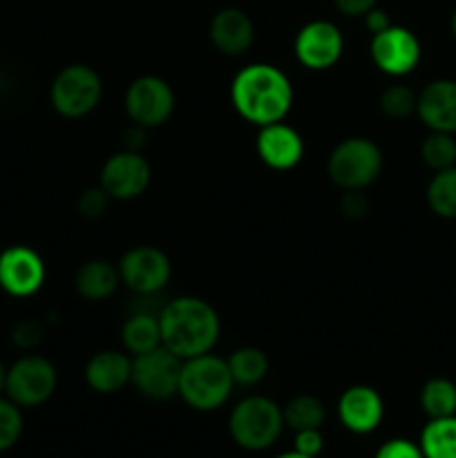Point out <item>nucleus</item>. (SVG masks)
I'll return each mask as SVG.
<instances>
[{"label": "nucleus", "mask_w": 456, "mask_h": 458, "mask_svg": "<svg viewBox=\"0 0 456 458\" xmlns=\"http://www.w3.org/2000/svg\"><path fill=\"white\" fill-rule=\"evenodd\" d=\"M383 173V150L367 137H349L331 150L326 174L342 191H365Z\"/></svg>", "instance_id": "39448f33"}, {"label": "nucleus", "mask_w": 456, "mask_h": 458, "mask_svg": "<svg viewBox=\"0 0 456 458\" xmlns=\"http://www.w3.org/2000/svg\"><path fill=\"white\" fill-rule=\"evenodd\" d=\"M322 447H325V438H322L320 429H300L295 432L293 450L304 456H320Z\"/></svg>", "instance_id": "72a5a7b5"}, {"label": "nucleus", "mask_w": 456, "mask_h": 458, "mask_svg": "<svg viewBox=\"0 0 456 458\" xmlns=\"http://www.w3.org/2000/svg\"><path fill=\"white\" fill-rule=\"evenodd\" d=\"M420 407L429 419L456 416V385L447 378H432L420 389Z\"/></svg>", "instance_id": "393cba45"}, {"label": "nucleus", "mask_w": 456, "mask_h": 458, "mask_svg": "<svg viewBox=\"0 0 456 458\" xmlns=\"http://www.w3.org/2000/svg\"><path fill=\"white\" fill-rule=\"evenodd\" d=\"M231 101L241 119L264 128L284 121L289 114L293 106V85L275 65L250 63L232 79Z\"/></svg>", "instance_id": "f257e3e1"}, {"label": "nucleus", "mask_w": 456, "mask_h": 458, "mask_svg": "<svg viewBox=\"0 0 456 458\" xmlns=\"http://www.w3.org/2000/svg\"><path fill=\"white\" fill-rule=\"evenodd\" d=\"M121 282L137 295H155L168 286L173 264L156 246H134L119 259Z\"/></svg>", "instance_id": "9d476101"}, {"label": "nucleus", "mask_w": 456, "mask_h": 458, "mask_svg": "<svg viewBox=\"0 0 456 458\" xmlns=\"http://www.w3.org/2000/svg\"><path fill=\"white\" fill-rule=\"evenodd\" d=\"M235 380H232L228 362L213 353L188 358L182 362L179 374V396L190 405L192 410L213 411L222 407L232 394Z\"/></svg>", "instance_id": "7ed1b4c3"}, {"label": "nucleus", "mask_w": 456, "mask_h": 458, "mask_svg": "<svg viewBox=\"0 0 456 458\" xmlns=\"http://www.w3.org/2000/svg\"><path fill=\"white\" fill-rule=\"evenodd\" d=\"M103 81L94 67L74 63L63 67L49 88V101L54 110L65 119L88 116L101 103Z\"/></svg>", "instance_id": "423d86ee"}, {"label": "nucleus", "mask_w": 456, "mask_h": 458, "mask_svg": "<svg viewBox=\"0 0 456 458\" xmlns=\"http://www.w3.org/2000/svg\"><path fill=\"white\" fill-rule=\"evenodd\" d=\"M228 369H231L235 385H258L268 374V356L259 347H240L228 358Z\"/></svg>", "instance_id": "b1692460"}, {"label": "nucleus", "mask_w": 456, "mask_h": 458, "mask_svg": "<svg viewBox=\"0 0 456 458\" xmlns=\"http://www.w3.org/2000/svg\"><path fill=\"white\" fill-rule=\"evenodd\" d=\"M418 445L425 458H456V416L429 419Z\"/></svg>", "instance_id": "4be33fe9"}, {"label": "nucleus", "mask_w": 456, "mask_h": 458, "mask_svg": "<svg viewBox=\"0 0 456 458\" xmlns=\"http://www.w3.org/2000/svg\"><path fill=\"white\" fill-rule=\"evenodd\" d=\"M416 114L432 132H456V81L438 79L418 92Z\"/></svg>", "instance_id": "f3484780"}, {"label": "nucleus", "mask_w": 456, "mask_h": 458, "mask_svg": "<svg viewBox=\"0 0 456 458\" xmlns=\"http://www.w3.org/2000/svg\"><path fill=\"white\" fill-rule=\"evenodd\" d=\"M255 150L268 168L291 170L302 161L304 139L298 130L277 121V123L259 128Z\"/></svg>", "instance_id": "2eb2a0df"}, {"label": "nucleus", "mask_w": 456, "mask_h": 458, "mask_svg": "<svg viewBox=\"0 0 456 458\" xmlns=\"http://www.w3.org/2000/svg\"><path fill=\"white\" fill-rule=\"evenodd\" d=\"M284 428L282 407L266 396H249L237 403L228 419L232 441L249 452L268 450Z\"/></svg>", "instance_id": "20e7f679"}, {"label": "nucleus", "mask_w": 456, "mask_h": 458, "mask_svg": "<svg viewBox=\"0 0 456 458\" xmlns=\"http://www.w3.org/2000/svg\"><path fill=\"white\" fill-rule=\"evenodd\" d=\"M376 458H425L423 450L416 443L407 441V438H392L380 450L376 452Z\"/></svg>", "instance_id": "2f4dec72"}, {"label": "nucleus", "mask_w": 456, "mask_h": 458, "mask_svg": "<svg viewBox=\"0 0 456 458\" xmlns=\"http://www.w3.org/2000/svg\"><path fill=\"white\" fill-rule=\"evenodd\" d=\"M293 49L307 70H329L344 52L342 31L329 21H311L298 31Z\"/></svg>", "instance_id": "ddd939ff"}, {"label": "nucleus", "mask_w": 456, "mask_h": 458, "mask_svg": "<svg viewBox=\"0 0 456 458\" xmlns=\"http://www.w3.org/2000/svg\"><path fill=\"white\" fill-rule=\"evenodd\" d=\"M4 383H7V369H4V365L0 362V392H4Z\"/></svg>", "instance_id": "e433bc0d"}, {"label": "nucleus", "mask_w": 456, "mask_h": 458, "mask_svg": "<svg viewBox=\"0 0 456 458\" xmlns=\"http://www.w3.org/2000/svg\"><path fill=\"white\" fill-rule=\"evenodd\" d=\"M338 416L349 432L369 434L378 428L384 416L383 398L369 385H353L340 396Z\"/></svg>", "instance_id": "a211bd4d"}, {"label": "nucleus", "mask_w": 456, "mask_h": 458, "mask_svg": "<svg viewBox=\"0 0 456 458\" xmlns=\"http://www.w3.org/2000/svg\"><path fill=\"white\" fill-rule=\"evenodd\" d=\"M277 458H316V456H304V454H300V452H286V454H280Z\"/></svg>", "instance_id": "4c0bfd02"}, {"label": "nucleus", "mask_w": 456, "mask_h": 458, "mask_svg": "<svg viewBox=\"0 0 456 458\" xmlns=\"http://www.w3.org/2000/svg\"><path fill=\"white\" fill-rule=\"evenodd\" d=\"M416 101H418V94L411 88L401 83L389 85L380 94V110L389 119H407L416 112Z\"/></svg>", "instance_id": "cd10ccee"}, {"label": "nucleus", "mask_w": 456, "mask_h": 458, "mask_svg": "<svg viewBox=\"0 0 456 458\" xmlns=\"http://www.w3.org/2000/svg\"><path fill=\"white\" fill-rule=\"evenodd\" d=\"M56 385V367L47 358L22 356L7 369L4 392L18 407H36L52 398Z\"/></svg>", "instance_id": "0eeeda50"}, {"label": "nucleus", "mask_w": 456, "mask_h": 458, "mask_svg": "<svg viewBox=\"0 0 456 458\" xmlns=\"http://www.w3.org/2000/svg\"><path fill=\"white\" fill-rule=\"evenodd\" d=\"M335 9L342 16H365L374 7H378V0H334Z\"/></svg>", "instance_id": "f704fd0d"}, {"label": "nucleus", "mask_w": 456, "mask_h": 458, "mask_svg": "<svg viewBox=\"0 0 456 458\" xmlns=\"http://www.w3.org/2000/svg\"><path fill=\"white\" fill-rule=\"evenodd\" d=\"M284 416V425L293 432L300 429H320L322 423L326 420V407L325 403L311 394H300V396L291 398L282 410Z\"/></svg>", "instance_id": "5701e85b"}, {"label": "nucleus", "mask_w": 456, "mask_h": 458, "mask_svg": "<svg viewBox=\"0 0 456 458\" xmlns=\"http://www.w3.org/2000/svg\"><path fill=\"white\" fill-rule=\"evenodd\" d=\"M152 170L141 152L121 150L112 155L101 168V186L112 199H137L150 186Z\"/></svg>", "instance_id": "f8f14e48"}, {"label": "nucleus", "mask_w": 456, "mask_h": 458, "mask_svg": "<svg viewBox=\"0 0 456 458\" xmlns=\"http://www.w3.org/2000/svg\"><path fill=\"white\" fill-rule=\"evenodd\" d=\"M174 110V92L168 81L155 74H143L128 85L125 112L130 121L141 128H156L170 119Z\"/></svg>", "instance_id": "6e6552de"}, {"label": "nucleus", "mask_w": 456, "mask_h": 458, "mask_svg": "<svg viewBox=\"0 0 456 458\" xmlns=\"http://www.w3.org/2000/svg\"><path fill=\"white\" fill-rule=\"evenodd\" d=\"M427 204L438 217L456 219V165L438 170L427 186Z\"/></svg>", "instance_id": "a878e982"}, {"label": "nucleus", "mask_w": 456, "mask_h": 458, "mask_svg": "<svg viewBox=\"0 0 456 458\" xmlns=\"http://www.w3.org/2000/svg\"><path fill=\"white\" fill-rule=\"evenodd\" d=\"M110 201H112V197L107 195V192L103 191L101 183H98V186L88 188V191L80 192L79 201H76V210H79V215H83V217L98 219L106 215Z\"/></svg>", "instance_id": "c756f323"}, {"label": "nucleus", "mask_w": 456, "mask_h": 458, "mask_svg": "<svg viewBox=\"0 0 456 458\" xmlns=\"http://www.w3.org/2000/svg\"><path fill=\"white\" fill-rule=\"evenodd\" d=\"M121 340H123V347L134 356L161 347L159 316L146 311L130 316L121 327Z\"/></svg>", "instance_id": "412c9836"}, {"label": "nucleus", "mask_w": 456, "mask_h": 458, "mask_svg": "<svg viewBox=\"0 0 456 458\" xmlns=\"http://www.w3.org/2000/svg\"><path fill=\"white\" fill-rule=\"evenodd\" d=\"M450 30H452V36H454V38H456V9H454V13H452V21H450Z\"/></svg>", "instance_id": "58836bf2"}, {"label": "nucleus", "mask_w": 456, "mask_h": 458, "mask_svg": "<svg viewBox=\"0 0 456 458\" xmlns=\"http://www.w3.org/2000/svg\"><path fill=\"white\" fill-rule=\"evenodd\" d=\"M208 38L224 56H244L255 40L253 21L237 7H224L210 18Z\"/></svg>", "instance_id": "dca6fc26"}, {"label": "nucleus", "mask_w": 456, "mask_h": 458, "mask_svg": "<svg viewBox=\"0 0 456 458\" xmlns=\"http://www.w3.org/2000/svg\"><path fill=\"white\" fill-rule=\"evenodd\" d=\"M159 327L161 344L182 360L210 353L222 334L217 311L206 300L192 295L165 304L159 313Z\"/></svg>", "instance_id": "f03ea898"}, {"label": "nucleus", "mask_w": 456, "mask_h": 458, "mask_svg": "<svg viewBox=\"0 0 456 458\" xmlns=\"http://www.w3.org/2000/svg\"><path fill=\"white\" fill-rule=\"evenodd\" d=\"M340 210L347 219H362L369 213V197L365 195V191H344Z\"/></svg>", "instance_id": "473e14b6"}, {"label": "nucleus", "mask_w": 456, "mask_h": 458, "mask_svg": "<svg viewBox=\"0 0 456 458\" xmlns=\"http://www.w3.org/2000/svg\"><path fill=\"white\" fill-rule=\"evenodd\" d=\"M420 159L432 170H445L456 165V139L447 132H432L420 143Z\"/></svg>", "instance_id": "bb28decb"}, {"label": "nucleus", "mask_w": 456, "mask_h": 458, "mask_svg": "<svg viewBox=\"0 0 456 458\" xmlns=\"http://www.w3.org/2000/svg\"><path fill=\"white\" fill-rule=\"evenodd\" d=\"M45 335V327L38 320H22L13 327L12 340L16 347L21 349H34L38 347L40 340Z\"/></svg>", "instance_id": "7c9ffc66"}, {"label": "nucleus", "mask_w": 456, "mask_h": 458, "mask_svg": "<svg viewBox=\"0 0 456 458\" xmlns=\"http://www.w3.org/2000/svg\"><path fill=\"white\" fill-rule=\"evenodd\" d=\"M119 284V267L107 262V259H89V262L80 264L74 277L76 293L83 300H89V302H103V300L112 298Z\"/></svg>", "instance_id": "aec40b11"}, {"label": "nucleus", "mask_w": 456, "mask_h": 458, "mask_svg": "<svg viewBox=\"0 0 456 458\" xmlns=\"http://www.w3.org/2000/svg\"><path fill=\"white\" fill-rule=\"evenodd\" d=\"M22 434V416L13 401L0 398V452L16 445Z\"/></svg>", "instance_id": "c85d7f7f"}, {"label": "nucleus", "mask_w": 456, "mask_h": 458, "mask_svg": "<svg viewBox=\"0 0 456 458\" xmlns=\"http://www.w3.org/2000/svg\"><path fill=\"white\" fill-rule=\"evenodd\" d=\"M182 358L161 344L152 352L139 353L132 358V378L130 383L152 401H168L179 394V374H182Z\"/></svg>", "instance_id": "1a4fd4ad"}, {"label": "nucleus", "mask_w": 456, "mask_h": 458, "mask_svg": "<svg viewBox=\"0 0 456 458\" xmlns=\"http://www.w3.org/2000/svg\"><path fill=\"white\" fill-rule=\"evenodd\" d=\"M45 276L43 258L30 246H9L0 253V286L13 298L38 293Z\"/></svg>", "instance_id": "4468645a"}, {"label": "nucleus", "mask_w": 456, "mask_h": 458, "mask_svg": "<svg viewBox=\"0 0 456 458\" xmlns=\"http://www.w3.org/2000/svg\"><path fill=\"white\" fill-rule=\"evenodd\" d=\"M132 378V358L116 349L94 353L85 365V383L97 394H116Z\"/></svg>", "instance_id": "6ab92c4d"}, {"label": "nucleus", "mask_w": 456, "mask_h": 458, "mask_svg": "<svg viewBox=\"0 0 456 458\" xmlns=\"http://www.w3.org/2000/svg\"><path fill=\"white\" fill-rule=\"evenodd\" d=\"M362 18H365V27L371 31V36L378 34V31H383V30H387V27L392 25L387 12H384V9H380V7H374L371 12H367Z\"/></svg>", "instance_id": "c9c22d12"}, {"label": "nucleus", "mask_w": 456, "mask_h": 458, "mask_svg": "<svg viewBox=\"0 0 456 458\" xmlns=\"http://www.w3.org/2000/svg\"><path fill=\"white\" fill-rule=\"evenodd\" d=\"M369 54L374 65L383 74L405 76L416 70L423 49H420V40L416 38L414 31L401 25H389L387 30L371 36Z\"/></svg>", "instance_id": "9b49d317"}]
</instances>
